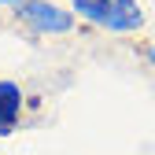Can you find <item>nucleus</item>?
Here are the masks:
<instances>
[{"mask_svg":"<svg viewBox=\"0 0 155 155\" xmlns=\"http://www.w3.org/2000/svg\"><path fill=\"white\" fill-rule=\"evenodd\" d=\"M11 15L30 37H70L78 30V18L67 0H22Z\"/></svg>","mask_w":155,"mask_h":155,"instance_id":"f03ea898","label":"nucleus"},{"mask_svg":"<svg viewBox=\"0 0 155 155\" xmlns=\"http://www.w3.org/2000/svg\"><path fill=\"white\" fill-rule=\"evenodd\" d=\"M18 4H22V0H0V8H4V11H15Z\"/></svg>","mask_w":155,"mask_h":155,"instance_id":"20e7f679","label":"nucleus"},{"mask_svg":"<svg viewBox=\"0 0 155 155\" xmlns=\"http://www.w3.org/2000/svg\"><path fill=\"white\" fill-rule=\"evenodd\" d=\"M4 133H8V129H4V126H0V137H4Z\"/></svg>","mask_w":155,"mask_h":155,"instance_id":"423d86ee","label":"nucleus"},{"mask_svg":"<svg viewBox=\"0 0 155 155\" xmlns=\"http://www.w3.org/2000/svg\"><path fill=\"white\" fill-rule=\"evenodd\" d=\"M22 114H26V89L15 78H0V126L11 133L22 122Z\"/></svg>","mask_w":155,"mask_h":155,"instance_id":"7ed1b4c3","label":"nucleus"},{"mask_svg":"<svg viewBox=\"0 0 155 155\" xmlns=\"http://www.w3.org/2000/svg\"><path fill=\"white\" fill-rule=\"evenodd\" d=\"M144 55H151V59H148V63H155V48H151V45L144 48Z\"/></svg>","mask_w":155,"mask_h":155,"instance_id":"39448f33","label":"nucleus"},{"mask_svg":"<svg viewBox=\"0 0 155 155\" xmlns=\"http://www.w3.org/2000/svg\"><path fill=\"white\" fill-rule=\"evenodd\" d=\"M78 26L100 30L107 37H137L148 30V11L140 0H67Z\"/></svg>","mask_w":155,"mask_h":155,"instance_id":"f257e3e1","label":"nucleus"}]
</instances>
